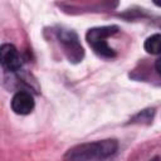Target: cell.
Returning <instances> with one entry per match:
<instances>
[{"mask_svg": "<svg viewBox=\"0 0 161 161\" xmlns=\"http://www.w3.org/2000/svg\"><path fill=\"white\" fill-rule=\"evenodd\" d=\"M118 150V142L114 138H107L94 142H86L69 148L64 161H102L114 155Z\"/></svg>", "mask_w": 161, "mask_h": 161, "instance_id": "obj_1", "label": "cell"}, {"mask_svg": "<svg viewBox=\"0 0 161 161\" xmlns=\"http://www.w3.org/2000/svg\"><path fill=\"white\" fill-rule=\"evenodd\" d=\"M153 109H145V111H141L133 119H132V122H141V121H147V122H150L151 119H152V117H153Z\"/></svg>", "mask_w": 161, "mask_h": 161, "instance_id": "obj_7", "label": "cell"}, {"mask_svg": "<svg viewBox=\"0 0 161 161\" xmlns=\"http://www.w3.org/2000/svg\"><path fill=\"white\" fill-rule=\"evenodd\" d=\"M118 31V26L117 25H106V26H97V28H92L87 31L86 34V40L89 44V47H92V49L94 50L96 54H98L102 58H114L116 57V52L108 45L107 43V38L116 34Z\"/></svg>", "mask_w": 161, "mask_h": 161, "instance_id": "obj_2", "label": "cell"}, {"mask_svg": "<svg viewBox=\"0 0 161 161\" xmlns=\"http://www.w3.org/2000/svg\"><path fill=\"white\" fill-rule=\"evenodd\" d=\"M35 102L29 92L19 91L11 98V109L16 114H29L34 109Z\"/></svg>", "mask_w": 161, "mask_h": 161, "instance_id": "obj_5", "label": "cell"}, {"mask_svg": "<svg viewBox=\"0 0 161 161\" xmlns=\"http://www.w3.org/2000/svg\"><path fill=\"white\" fill-rule=\"evenodd\" d=\"M0 62L5 70L18 72L23 65V59L13 44H3L0 48Z\"/></svg>", "mask_w": 161, "mask_h": 161, "instance_id": "obj_4", "label": "cell"}, {"mask_svg": "<svg viewBox=\"0 0 161 161\" xmlns=\"http://www.w3.org/2000/svg\"><path fill=\"white\" fill-rule=\"evenodd\" d=\"M155 5H157V6L161 8V3H160V1H155Z\"/></svg>", "mask_w": 161, "mask_h": 161, "instance_id": "obj_9", "label": "cell"}, {"mask_svg": "<svg viewBox=\"0 0 161 161\" xmlns=\"http://www.w3.org/2000/svg\"><path fill=\"white\" fill-rule=\"evenodd\" d=\"M150 161H158V157H153V158H151Z\"/></svg>", "mask_w": 161, "mask_h": 161, "instance_id": "obj_10", "label": "cell"}, {"mask_svg": "<svg viewBox=\"0 0 161 161\" xmlns=\"http://www.w3.org/2000/svg\"><path fill=\"white\" fill-rule=\"evenodd\" d=\"M57 38L59 43L63 45L64 53L69 62L72 63H79L82 62L84 57V50L79 43V38L75 31L69 29H58L57 30Z\"/></svg>", "mask_w": 161, "mask_h": 161, "instance_id": "obj_3", "label": "cell"}, {"mask_svg": "<svg viewBox=\"0 0 161 161\" xmlns=\"http://www.w3.org/2000/svg\"><path fill=\"white\" fill-rule=\"evenodd\" d=\"M143 48L150 54H161V33L148 36L143 43Z\"/></svg>", "mask_w": 161, "mask_h": 161, "instance_id": "obj_6", "label": "cell"}, {"mask_svg": "<svg viewBox=\"0 0 161 161\" xmlns=\"http://www.w3.org/2000/svg\"><path fill=\"white\" fill-rule=\"evenodd\" d=\"M155 69H156L157 74L161 77V57L158 59H156V62H155Z\"/></svg>", "mask_w": 161, "mask_h": 161, "instance_id": "obj_8", "label": "cell"}]
</instances>
